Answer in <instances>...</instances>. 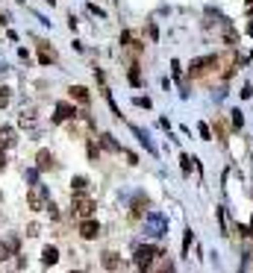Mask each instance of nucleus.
I'll return each instance as SVG.
<instances>
[{"label":"nucleus","instance_id":"nucleus-34","mask_svg":"<svg viewBox=\"0 0 253 273\" xmlns=\"http://www.w3.org/2000/svg\"><path fill=\"white\" fill-rule=\"evenodd\" d=\"M74 273H83V270H74Z\"/></svg>","mask_w":253,"mask_h":273},{"label":"nucleus","instance_id":"nucleus-11","mask_svg":"<svg viewBox=\"0 0 253 273\" xmlns=\"http://www.w3.org/2000/svg\"><path fill=\"white\" fill-rule=\"evenodd\" d=\"M21 126H24V129H30V135H38V129H35V109L21 112Z\"/></svg>","mask_w":253,"mask_h":273},{"label":"nucleus","instance_id":"nucleus-4","mask_svg":"<svg viewBox=\"0 0 253 273\" xmlns=\"http://www.w3.org/2000/svg\"><path fill=\"white\" fill-rule=\"evenodd\" d=\"M100 264H103V267H106L109 273H124V258H121L115 250H106V253L100 256Z\"/></svg>","mask_w":253,"mask_h":273},{"label":"nucleus","instance_id":"nucleus-3","mask_svg":"<svg viewBox=\"0 0 253 273\" xmlns=\"http://www.w3.org/2000/svg\"><path fill=\"white\" fill-rule=\"evenodd\" d=\"M71 209H74V215H80V218H91V212L97 209V200H91L88 194H74V200H71Z\"/></svg>","mask_w":253,"mask_h":273},{"label":"nucleus","instance_id":"nucleus-36","mask_svg":"<svg viewBox=\"0 0 253 273\" xmlns=\"http://www.w3.org/2000/svg\"><path fill=\"white\" fill-rule=\"evenodd\" d=\"M0 197H3V194H0Z\"/></svg>","mask_w":253,"mask_h":273},{"label":"nucleus","instance_id":"nucleus-6","mask_svg":"<svg viewBox=\"0 0 253 273\" xmlns=\"http://www.w3.org/2000/svg\"><path fill=\"white\" fill-rule=\"evenodd\" d=\"M56 59H59L56 47H53V44H47V41L41 38V41H38V62H41V65H53Z\"/></svg>","mask_w":253,"mask_h":273},{"label":"nucleus","instance_id":"nucleus-14","mask_svg":"<svg viewBox=\"0 0 253 273\" xmlns=\"http://www.w3.org/2000/svg\"><path fill=\"white\" fill-rule=\"evenodd\" d=\"M147 197H144V194H138V197H135L133 200V218H141V215H144V212H147Z\"/></svg>","mask_w":253,"mask_h":273},{"label":"nucleus","instance_id":"nucleus-30","mask_svg":"<svg viewBox=\"0 0 253 273\" xmlns=\"http://www.w3.org/2000/svg\"><path fill=\"white\" fill-rule=\"evenodd\" d=\"M147 35H150L153 41H156V38H159V33H156V27H153V24H147Z\"/></svg>","mask_w":253,"mask_h":273},{"label":"nucleus","instance_id":"nucleus-26","mask_svg":"<svg viewBox=\"0 0 253 273\" xmlns=\"http://www.w3.org/2000/svg\"><path fill=\"white\" fill-rule=\"evenodd\" d=\"M9 256H12V247H9V244H0V261H6Z\"/></svg>","mask_w":253,"mask_h":273},{"label":"nucleus","instance_id":"nucleus-7","mask_svg":"<svg viewBox=\"0 0 253 273\" xmlns=\"http://www.w3.org/2000/svg\"><path fill=\"white\" fill-rule=\"evenodd\" d=\"M77 115V106H71V103H56V112H53V123H65Z\"/></svg>","mask_w":253,"mask_h":273},{"label":"nucleus","instance_id":"nucleus-17","mask_svg":"<svg viewBox=\"0 0 253 273\" xmlns=\"http://www.w3.org/2000/svg\"><path fill=\"white\" fill-rule=\"evenodd\" d=\"M121 44H130V47H141V41H138V38H135V33H130V30H127V33H121Z\"/></svg>","mask_w":253,"mask_h":273},{"label":"nucleus","instance_id":"nucleus-15","mask_svg":"<svg viewBox=\"0 0 253 273\" xmlns=\"http://www.w3.org/2000/svg\"><path fill=\"white\" fill-rule=\"evenodd\" d=\"M100 141H103V147H109L112 153H127V150H121V144L115 141V138L109 135V132H100Z\"/></svg>","mask_w":253,"mask_h":273},{"label":"nucleus","instance_id":"nucleus-24","mask_svg":"<svg viewBox=\"0 0 253 273\" xmlns=\"http://www.w3.org/2000/svg\"><path fill=\"white\" fill-rule=\"evenodd\" d=\"M24 176H27V182H30V185H38V171H35V168H30Z\"/></svg>","mask_w":253,"mask_h":273},{"label":"nucleus","instance_id":"nucleus-5","mask_svg":"<svg viewBox=\"0 0 253 273\" xmlns=\"http://www.w3.org/2000/svg\"><path fill=\"white\" fill-rule=\"evenodd\" d=\"M27 200H30V209H35V212H38V209H44V200H47V188L44 185H33V191H30V194H27Z\"/></svg>","mask_w":253,"mask_h":273},{"label":"nucleus","instance_id":"nucleus-8","mask_svg":"<svg viewBox=\"0 0 253 273\" xmlns=\"http://www.w3.org/2000/svg\"><path fill=\"white\" fill-rule=\"evenodd\" d=\"M144 232H147L150 238H159V235L165 232V218H162V215H150V218H147V226H144Z\"/></svg>","mask_w":253,"mask_h":273},{"label":"nucleus","instance_id":"nucleus-12","mask_svg":"<svg viewBox=\"0 0 253 273\" xmlns=\"http://www.w3.org/2000/svg\"><path fill=\"white\" fill-rule=\"evenodd\" d=\"M15 141L18 135L12 126H0V147H15Z\"/></svg>","mask_w":253,"mask_h":273},{"label":"nucleus","instance_id":"nucleus-28","mask_svg":"<svg viewBox=\"0 0 253 273\" xmlns=\"http://www.w3.org/2000/svg\"><path fill=\"white\" fill-rule=\"evenodd\" d=\"M197 129H200V135L206 138V141H209V138H212V132H209V126H206V123H200V126H197Z\"/></svg>","mask_w":253,"mask_h":273},{"label":"nucleus","instance_id":"nucleus-29","mask_svg":"<svg viewBox=\"0 0 253 273\" xmlns=\"http://www.w3.org/2000/svg\"><path fill=\"white\" fill-rule=\"evenodd\" d=\"M233 126H236V129H238V126H241V112H238V109H236V112H233Z\"/></svg>","mask_w":253,"mask_h":273},{"label":"nucleus","instance_id":"nucleus-32","mask_svg":"<svg viewBox=\"0 0 253 273\" xmlns=\"http://www.w3.org/2000/svg\"><path fill=\"white\" fill-rule=\"evenodd\" d=\"M6 168V156H3V147H0V171Z\"/></svg>","mask_w":253,"mask_h":273},{"label":"nucleus","instance_id":"nucleus-33","mask_svg":"<svg viewBox=\"0 0 253 273\" xmlns=\"http://www.w3.org/2000/svg\"><path fill=\"white\" fill-rule=\"evenodd\" d=\"M250 235H253V221H250Z\"/></svg>","mask_w":253,"mask_h":273},{"label":"nucleus","instance_id":"nucleus-16","mask_svg":"<svg viewBox=\"0 0 253 273\" xmlns=\"http://www.w3.org/2000/svg\"><path fill=\"white\" fill-rule=\"evenodd\" d=\"M41 261H44L47 267H50V264H56V261H59V250H56V247H44V253H41Z\"/></svg>","mask_w":253,"mask_h":273},{"label":"nucleus","instance_id":"nucleus-2","mask_svg":"<svg viewBox=\"0 0 253 273\" xmlns=\"http://www.w3.org/2000/svg\"><path fill=\"white\" fill-rule=\"evenodd\" d=\"M218 65H221L218 56H203V59H197V62H191V68H188V80H197V77H203V74L215 71Z\"/></svg>","mask_w":253,"mask_h":273},{"label":"nucleus","instance_id":"nucleus-13","mask_svg":"<svg viewBox=\"0 0 253 273\" xmlns=\"http://www.w3.org/2000/svg\"><path fill=\"white\" fill-rule=\"evenodd\" d=\"M35 165H38V171H50V168H53V153H50V150H38Z\"/></svg>","mask_w":253,"mask_h":273},{"label":"nucleus","instance_id":"nucleus-21","mask_svg":"<svg viewBox=\"0 0 253 273\" xmlns=\"http://www.w3.org/2000/svg\"><path fill=\"white\" fill-rule=\"evenodd\" d=\"M191 241H194V235H191V229H186V235H183V256H188V250H191Z\"/></svg>","mask_w":253,"mask_h":273},{"label":"nucleus","instance_id":"nucleus-35","mask_svg":"<svg viewBox=\"0 0 253 273\" xmlns=\"http://www.w3.org/2000/svg\"><path fill=\"white\" fill-rule=\"evenodd\" d=\"M50 3H56V0H50Z\"/></svg>","mask_w":253,"mask_h":273},{"label":"nucleus","instance_id":"nucleus-20","mask_svg":"<svg viewBox=\"0 0 253 273\" xmlns=\"http://www.w3.org/2000/svg\"><path fill=\"white\" fill-rule=\"evenodd\" d=\"M130 86H141V71H138V65L130 68Z\"/></svg>","mask_w":253,"mask_h":273},{"label":"nucleus","instance_id":"nucleus-18","mask_svg":"<svg viewBox=\"0 0 253 273\" xmlns=\"http://www.w3.org/2000/svg\"><path fill=\"white\" fill-rule=\"evenodd\" d=\"M85 156H88V159L94 162V159L100 156V144H94V141H88V144H85Z\"/></svg>","mask_w":253,"mask_h":273},{"label":"nucleus","instance_id":"nucleus-22","mask_svg":"<svg viewBox=\"0 0 253 273\" xmlns=\"http://www.w3.org/2000/svg\"><path fill=\"white\" fill-rule=\"evenodd\" d=\"M9 97H12V91L6 86H0V109H6V103H9Z\"/></svg>","mask_w":253,"mask_h":273},{"label":"nucleus","instance_id":"nucleus-1","mask_svg":"<svg viewBox=\"0 0 253 273\" xmlns=\"http://www.w3.org/2000/svg\"><path fill=\"white\" fill-rule=\"evenodd\" d=\"M153 258H165V250L162 247H135V267L141 273L150 270Z\"/></svg>","mask_w":253,"mask_h":273},{"label":"nucleus","instance_id":"nucleus-9","mask_svg":"<svg viewBox=\"0 0 253 273\" xmlns=\"http://www.w3.org/2000/svg\"><path fill=\"white\" fill-rule=\"evenodd\" d=\"M80 235H83L85 241H94L97 235H100V223L91 221V218H85V221L80 223Z\"/></svg>","mask_w":253,"mask_h":273},{"label":"nucleus","instance_id":"nucleus-10","mask_svg":"<svg viewBox=\"0 0 253 273\" xmlns=\"http://www.w3.org/2000/svg\"><path fill=\"white\" fill-rule=\"evenodd\" d=\"M68 94H71V100H77L80 106H88V103H91V94H88V88H83V86H71Z\"/></svg>","mask_w":253,"mask_h":273},{"label":"nucleus","instance_id":"nucleus-27","mask_svg":"<svg viewBox=\"0 0 253 273\" xmlns=\"http://www.w3.org/2000/svg\"><path fill=\"white\" fill-rule=\"evenodd\" d=\"M135 106L138 109H150V97H135Z\"/></svg>","mask_w":253,"mask_h":273},{"label":"nucleus","instance_id":"nucleus-23","mask_svg":"<svg viewBox=\"0 0 253 273\" xmlns=\"http://www.w3.org/2000/svg\"><path fill=\"white\" fill-rule=\"evenodd\" d=\"M180 168H183V173H186V176H188V173H191V159H188L186 153L180 156Z\"/></svg>","mask_w":253,"mask_h":273},{"label":"nucleus","instance_id":"nucleus-25","mask_svg":"<svg viewBox=\"0 0 253 273\" xmlns=\"http://www.w3.org/2000/svg\"><path fill=\"white\" fill-rule=\"evenodd\" d=\"M224 41H227V44H236V30H233V27L224 30Z\"/></svg>","mask_w":253,"mask_h":273},{"label":"nucleus","instance_id":"nucleus-19","mask_svg":"<svg viewBox=\"0 0 253 273\" xmlns=\"http://www.w3.org/2000/svg\"><path fill=\"white\" fill-rule=\"evenodd\" d=\"M71 185H74L77 194H83L85 188H88V179H85V176H74V182H71Z\"/></svg>","mask_w":253,"mask_h":273},{"label":"nucleus","instance_id":"nucleus-31","mask_svg":"<svg viewBox=\"0 0 253 273\" xmlns=\"http://www.w3.org/2000/svg\"><path fill=\"white\" fill-rule=\"evenodd\" d=\"M218 135H221V138H227V123H224V120L218 123Z\"/></svg>","mask_w":253,"mask_h":273}]
</instances>
